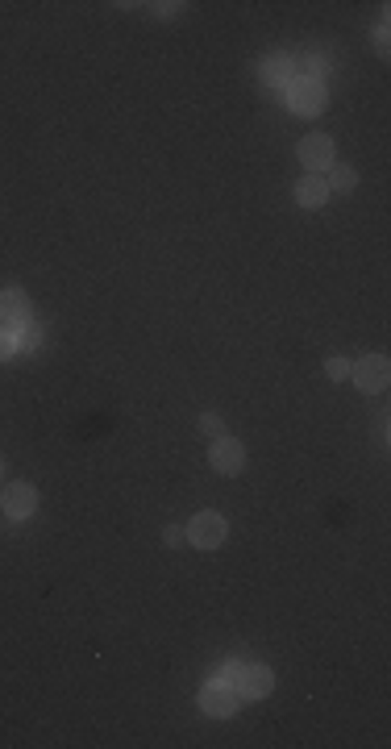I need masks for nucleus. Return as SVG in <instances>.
<instances>
[{
  "mask_svg": "<svg viewBox=\"0 0 391 749\" xmlns=\"http://www.w3.org/2000/svg\"><path fill=\"white\" fill-rule=\"evenodd\" d=\"M221 683L238 687V695H250V699H262V695L275 687V674L267 666H229Z\"/></svg>",
  "mask_w": 391,
  "mask_h": 749,
  "instance_id": "obj_1",
  "label": "nucleus"
},
{
  "mask_svg": "<svg viewBox=\"0 0 391 749\" xmlns=\"http://www.w3.org/2000/svg\"><path fill=\"white\" fill-rule=\"evenodd\" d=\"M287 100H292V113H300V117H316V113H325V84L321 79H296L292 87H287Z\"/></svg>",
  "mask_w": 391,
  "mask_h": 749,
  "instance_id": "obj_2",
  "label": "nucleus"
},
{
  "mask_svg": "<svg viewBox=\"0 0 391 749\" xmlns=\"http://www.w3.org/2000/svg\"><path fill=\"white\" fill-rule=\"evenodd\" d=\"M187 542L200 545V550H217V545L225 542V516H217V512H200V516H192V525H187Z\"/></svg>",
  "mask_w": 391,
  "mask_h": 749,
  "instance_id": "obj_3",
  "label": "nucleus"
},
{
  "mask_svg": "<svg viewBox=\"0 0 391 749\" xmlns=\"http://www.w3.org/2000/svg\"><path fill=\"white\" fill-rule=\"evenodd\" d=\"M200 708H205L208 717H217V720L233 717V712H238V687H229V683H208L205 691H200Z\"/></svg>",
  "mask_w": 391,
  "mask_h": 749,
  "instance_id": "obj_4",
  "label": "nucleus"
},
{
  "mask_svg": "<svg viewBox=\"0 0 391 749\" xmlns=\"http://www.w3.org/2000/svg\"><path fill=\"white\" fill-rule=\"evenodd\" d=\"M387 359H383V354H367V359L362 362H354V367H350V379L359 383L362 391H383L387 388Z\"/></svg>",
  "mask_w": 391,
  "mask_h": 749,
  "instance_id": "obj_5",
  "label": "nucleus"
},
{
  "mask_svg": "<svg viewBox=\"0 0 391 749\" xmlns=\"http://www.w3.org/2000/svg\"><path fill=\"white\" fill-rule=\"evenodd\" d=\"M25 321H33L30 296H25L22 288H9V292H0V329H22Z\"/></svg>",
  "mask_w": 391,
  "mask_h": 749,
  "instance_id": "obj_6",
  "label": "nucleus"
},
{
  "mask_svg": "<svg viewBox=\"0 0 391 749\" xmlns=\"http://www.w3.org/2000/svg\"><path fill=\"white\" fill-rule=\"evenodd\" d=\"M300 163H305L308 171H329V167H333V138H329V133H308V138L300 142Z\"/></svg>",
  "mask_w": 391,
  "mask_h": 749,
  "instance_id": "obj_7",
  "label": "nucleus"
},
{
  "mask_svg": "<svg viewBox=\"0 0 391 749\" xmlns=\"http://www.w3.org/2000/svg\"><path fill=\"white\" fill-rule=\"evenodd\" d=\"M208 462H213V470H221V475H238L241 467H246V450H241V442H233V437H217L213 442V454H208Z\"/></svg>",
  "mask_w": 391,
  "mask_h": 749,
  "instance_id": "obj_8",
  "label": "nucleus"
},
{
  "mask_svg": "<svg viewBox=\"0 0 391 749\" xmlns=\"http://www.w3.org/2000/svg\"><path fill=\"white\" fill-rule=\"evenodd\" d=\"M33 508H38V491H33L30 483H9V488H5V512H9L13 521L33 516Z\"/></svg>",
  "mask_w": 391,
  "mask_h": 749,
  "instance_id": "obj_9",
  "label": "nucleus"
},
{
  "mask_svg": "<svg viewBox=\"0 0 391 749\" xmlns=\"http://www.w3.org/2000/svg\"><path fill=\"white\" fill-rule=\"evenodd\" d=\"M325 200H329V179H321V175H305L296 184V205L300 208H321Z\"/></svg>",
  "mask_w": 391,
  "mask_h": 749,
  "instance_id": "obj_10",
  "label": "nucleus"
},
{
  "mask_svg": "<svg viewBox=\"0 0 391 749\" xmlns=\"http://www.w3.org/2000/svg\"><path fill=\"white\" fill-rule=\"evenodd\" d=\"M262 79L271 87H292L296 84V63L292 59H271V63H262Z\"/></svg>",
  "mask_w": 391,
  "mask_h": 749,
  "instance_id": "obj_11",
  "label": "nucleus"
},
{
  "mask_svg": "<svg viewBox=\"0 0 391 749\" xmlns=\"http://www.w3.org/2000/svg\"><path fill=\"white\" fill-rule=\"evenodd\" d=\"M300 71H305V79L325 76V71H329V59L325 55H313V59H305V63H300Z\"/></svg>",
  "mask_w": 391,
  "mask_h": 749,
  "instance_id": "obj_12",
  "label": "nucleus"
},
{
  "mask_svg": "<svg viewBox=\"0 0 391 749\" xmlns=\"http://www.w3.org/2000/svg\"><path fill=\"white\" fill-rule=\"evenodd\" d=\"M354 184H359V179H354L350 167H333V184L329 187H337V192H354Z\"/></svg>",
  "mask_w": 391,
  "mask_h": 749,
  "instance_id": "obj_13",
  "label": "nucleus"
},
{
  "mask_svg": "<svg viewBox=\"0 0 391 749\" xmlns=\"http://www.w3.org/2000/svg\"><path fill=\"white\" fill-rule=\"evenodd\" d=\"M38 337H42V329L33 325V321H25V325L17 329V346H38Z\"/></svg>",
  "mask_w": 391,
  "mask_h": 749,
  "instance_id": "obj_14",
  "label": "nucleus"
},
{
  "mask_svg": "<svg viewBox=\"0 0 391 749\" xmlns=\"http://www.w3.org/2000/svg\"><path fill=\"white\" fill-rule=\"evenodd\" d=\"M13 350H17V333H13V329H0V359H13Z\"/></svg>",
  "mask_w": 391,
  "mask_h": 749,
  "instance_id": "obj_15",
  "label": "nucleus"
},
{
  "mask_svg": "<svg viewBox=\"0 0 391 749\" xmlns=\"http://www.w3.org/2000/svg\"><path fill=\"white\" fill-rule=\"evenodd\" d=\"M325 370H329V379H350V362L346 359H329Z\"/></svg>",
  "mask_w": 391,
  "mask_h": 749,
  "instance_id": "obj_16",
  "label": "nucleus"
},
{
  "mask_svg": "<svg viewBox=\"0 0 391 749\" xmlns=\"http://www.w3.org/2000/svg\"><path fill=\"white\" fill-rule=\"evenodd\" d=\"M200 429H205V434H213V437H225V425H221V416H205V421H200Z\"/></svg>",
  "mask_w": 391,
  "mask_h": 749,
  "instance_id": "obj_17",
  "label": "nucleus"
},
{
  "mask_svg": "<svg viewBox=\"0 0 391 749\" xmlns=\"http://www.w3.org/2000/svg\"><path fill=\"white\" fill-rule=\"evenodd\" d=\"M184 537H187L184 529H167V545H184Z\"/></svg>",
  "mask_w": 391,
  "mask_h": 749,
  "instance_id": "obj_18",
  "label": "nucleus"
},
{
  "mask_svg": "<svg viewBox=\"0 0 391 749\" xmlns=\"http://www.w3.org/2000/svg\"><path fill=\"white\" fill-rule=\"evenodd\" d=\"M0 475H5V462H0Z\"/></svg>",
  "mask_w": 391,
  "mask_h": 749,
  "instance_id": "obj_19",
  "label": "nucleus"
}]
</instances>
